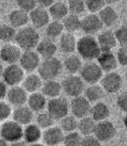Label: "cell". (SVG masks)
<instances>
[{
  "instance_id": "obj_46",
  "label": "cell",
  "mask_w": 127,
  "mask_h": 146,
  "mask_svg": "<svg viewBox=\"0 0 127 146\" xmlns=\"http://www.w3.org/2000/svg\"><path fill=\"white\" fill-rule=\"evenodd\" d=\"M81 146H101V142L94 135L83 137Z\"/></svg>"
},
{
  "instance_id": "obj_44",
  "label": "cell",
  "mask_w": 127,
  "mask_h": 146,
  "mask_svg": "<svg viewBox=\"0 0 127 146\" xmlns=\"http://www.w3.org/2000/svg\"><path fill=\"white\" fill-rule=\"evenodd\" d=\"M11 114V105L5 102L0 101V121L6 120Z\"/></svg>"
},
{
  "instance_id": "obj_9",
  "label": "cell",
  "mask_w": 127,
  "mask_h": 146,
  "mask_svg": "<svg viewBox=\"0 0 127 146\" xmlns=\"http://www.w3.org/2000/svg\"><path fill=\"white\" fill-rule=\"evenodd\" d=\"M101 86L104 92L109 94H114L120 90L123 85V78L118 72L112 71L106 73L103 76L101 81Z\"/></svg>"
},
{
  "instance_id": "obj_39",
  "label": "cell",
  "mask_w": 127,
  "mask_h": 146,
  "mask_svg": "<svg viewBox=\"0 0 127 146\" xmlns=\"http://www.w3.org/2000/svg\"><path fill=\"white\" fill-rule=\"evenodd\" d=\"M66 4L70 14L72 15L79 16L86 10L85 1H82V0H70Z\"/></svg>"
},
{
  "instance_id": "obj_32",
  "label": "cell",
  "mask_w": 127,
  "mask_h": 146,
  "mask_svg": "<svg viewBox=\"0 0 127 146\" xmlns=\"http://www.w3.org/2000/svg\"><path fill=\"white\" fill-rule=\"evenodd\" d=\"M43 80L39 74H30L23 80V88L26 92H30L31 94L38 92L39 90H41Z\"/></svg>"
},
{
  "instance_id": "obj_4",
  "label": "cell",
  "mask_w": 127,
  "mask_h": 146,
  "mask_svg": "<svg viewBox=\"0 0 127 146\" xmlns=\"http://www.w3.org/2000/svg\"><path fill=\"white\" fill-rule=\"evenodd\" d=\"M47 112L51 116L54 120H61L70 111V103L65 98L58 97L50 99L47 102Z\"/></svg>"
},
{
  "instance_id": "obj_56",
  "label": "cell",
  "mask_w": 127,
  "mask_h": 146,
  "mask_svg": "<svg viewBox=\"0 0 127 146\" xmlns=\"http://www.w3.org/2000/svg\"><path fill=\"white\" fill-rule=\"evenodd\" d=\"M126 143H127V141H126Z\"/></svg>"
},
{
  "instance_id": "obj_50",
  "label": "cell",
  "mask_w": 127,
  "mask_h": 146,
  "mask_svg": "<svg viewBox=\"0 0 127 146\" xmlns=\"http://www.w3.org/2000/svg\"><path fill=\"white\" fill-rule=\"evenodd\" d=\"M11 146H27L26 145V143L25 141H17V142H14V143H11Z\"/></svg>"
},
{
  "instance_id": "obj_19",
  "label": "cell",
  "mask_w": 127,
  "mask_h": 146,
  "mask_svg": "<svg viewBox=\"0 0 127 146\" xmlns=\"http://www.w3.org/2000/svg\"><path fill=\"white\" fill-rule=\"evenodd\" d=\"M98 44L101 51H112V50L117 45V39L115 34L111 30L102 31L97 38Z\"/></svg>"
},
{
  "instance_id": "obj_22",
  "label": "cell",
  "mask_w": 127,
  "mask_h": 146,
  "mask_svg": "<svg viewBox=\"0 0 127 146\" xmlns=\"http://www.w3.org/2000/svg\"><path fill=\"white\" fill-rule=\"evenodd\" d=\"M33 120V111L28 106L17 107L13 111V121L22 125H28Z\"/></svg>"
},
{
  "instance_id": "obj_18",
  "label": "cell",
  "mask_w": 127,
  "mask_h": 146,
  "mask_svg": "<svg viewBox=\"0 0 127 146\" xmlns=\"http://www.w3.org/2000/svg\"><path fill=\"white\" fill-rule=\"evenodd\" d=\"M7 98L11 105L16 107L23 106L28 99L27 92L23 87L13 86L7 91Z\"/></svg>"
},
{
  "instance_id": "obj_45",
  "label": "cell",
  "mask_w": 127,
  "mask_h": 146,
  "mask_svg": "<svg viewBox=\"0 0 127 146\" xmlns=\"http://www.w3.org/2000/svg\"><path fill=\"white\" fill-rule=\"evenodd\" d=\"M117 105L120 111L127 114V91H124L117 98Z\"/></svg>"
},
{
  "instance_id": "obj_40",
  "label": "cell",
  "mask_w": 127,
  "mask_h": 146,
  "mask_svg": "<svg viewBox=\"0 0 127 146\" xmlns=\"http://www.w3.org/2000/svg\"><path fill=\"white\" fill-rule=\"evenodd\" d=\"M82 138L83 137L78 131L66 133L63 140V146H81Z\"/></svg>"
},
{
  "instance_id": "obj_23",
  "label": "cell",
  "mask_w": 127,
  "mask_h": 146,
  "mask_svg": "<svg viewBox=\"0 0 127 146\" xmlns=\"http://www.w3.org/2000/svg\"><path fill=\"white\" fill-rule=\"evenodd\" d=\"M77 39L74 34L64 32L59 38V50L65 54H72L77 50Z\"/></svg>"
},
{
  "instance_id": "obj_35",
  "label": "cell",
  "mask_w": 127,
  "mask_h": 146,
  "mask_svg": "<svg viewBox=\"0 0 127 146\" xmlns=\"http://www.w3.org/2000/svg\"><path fill=\"white\" fill-rule=\"evenodd\" d=\"M64 31V29L61 21H50L45 30L46 38L51 40L57 39L62 36Z\"/></svg>"
},
{
  "instance_id": "obj_54",
  "label": "cell",
  "mask_w": 127,
  "mask_h": 146,
  "mask_svg": "<svg viewBox=\"0 0 127 146\" xmlns=\"http://www.w3.org/2000/svg\"><path fill=\"white\" fill-rule=\"evenodd\" d=\"M29 146H45L44 144L40 143H32V144H30Z\"/></svg>"
},
{
  "instance_id": "obj_20",
  "label": "cell",
  "mask_w": 127,
  "mask_h": 146,
  "mask_svg": "<svg viewBox=\"0 0 127 146\" xmlns=\"http://www.w3.org/2000/svg\"><path fill=\"white\" fill-rule=\"evenodd\" d=\"M36 49H37V53L39 55V57H42L44 59H47L55 57L58 46L53 40L45 38L39 41Z\"/></svg>"
},
{
  "instance_id": "obj_47",
  "label": "cell",
  "mask_w": 127,
  "mask_h": 146,
  "mask_svg": "<svg viewBox=\"0 0 127 146\" xmlns=\"http://www.w3.org/2000/svg\"><path fill=\"white\" fill-rule=\"evenodd\" d=\"M116 58L118 63L122 66H127V48L120 47L118 50Z\"/></svg>"
},
{
  "instance_id": "obj_8",
  "label": "cell",
  "mask_w": 127,
  "mask_h": 146,
  "mask_svg": "<svg viewBox=\"0 0 127 146\" xmlns=\"http://www.w3.org/2000/svg\"><path fill=\"white\" fill-rule=\"evenodd\" d=\"M90 108H92V104L84 96L73 98L70 103V111L72 116L78 119L90 116Z\"/></svg>"
},
{
  "instance_id": "obj_11",
  "label": "cell",
  "mask_w": 127,
  "mask_h": 146,
  "mask_svg": "<svg viewBox=\"0 0 127 146\" xmlns=\"http://www.w3.org/2000/svg\"><path fill=\"white\" fill-rule=\"evenodd\" d=\"M117 130L114 124L109 120L102 121L97 123L94 136L100 141V142H107L112 139L116 135Z\"/></svg>"
},
{
  "instance_id": "obj_17",
  "label": "cell",
  "mask_w": 127,
  "mask_h": 146,
  "mask_svg": "<svg viewBox=\"0 0 127 146\" xmlns=\"http://www.w3.org/2000/svg\"><path fill=\"white\" fill-rule=\"evenodd\" d=\"M29 18L36 30L47 26L51 19L48 11L40 7H37L29 13Z\"/></svg>"
},
{
  "instance_id": "obj_33",
  "label": "cell",
  "mask_w": 127,
  "mask_h": 146,
  "mask_svg": "<svg viewBox=\"0 0 127 146\" xmlns=\"http://www.w3.org/2000/svg\"><path fill=\"white\" fill-rule=\"evenodd\" d=\"M96 124L97 123L90 116H88V117L80 118L78 120L77 131L83 137L92 136L94 134Z\"/></svg>"
},
{
  "instance_id": "obj_48",
  "label": "cell",
  "mask_w": 127,
  "mask_h": 146,
  "mask_svg": "<svg viewBox=\"0 0 127 146\" xmlns=\"http://www.w3.org/2000/svg\"><path fill=\"white\" fill-rule=\"evenodd\" d=\"M53 3H54L53 0H39V1H37L38 7H40L45 10L49 9Z\"/></svg>"
},
{
  "instance_id": "obj_29",
  "label": "cell",
  "mask_w": 127,
  "mask_h": 146,
  "mask_svg": "<svg viewBox=\"0 0 127 146\" xmlns=\"http://www.w3.org/2000/svg\"><path fill=\"white\" fill-rule=\"evenodd\" d=\"M41 90H42L41 93L45 98H49L50 99H52L60 97V94L62 92V86L61 84L57 80L45 81V83H43Z\"/></svg>"
},
{
  "instance_id": "obj_1",
  "label": "cell",
  "mask_w": 127,
  "mask_h": 146,
  "mask_svg": "<svg viewBox=\"0 0 127 146\" xmlns=\"http://www.w3.org/2000/svg\"><path fill=\"white\" fill-rule=\"evenodd\" d=\"M77 50L80 58L87 62L97 59L101 53V50L97 39L93 36H83L77 42Z\"/></svg>"
},
{
  "instance_id": "obj_2",
  "label": "cell",
  "mask_w": 127,
  "mask_h": 146,
  "mask_svg": "<svg viewBox=\"0 0 127 146\" xmlns=\"http://www.w3.org/2000/svg\"><path fill=\"white\" fill-rule=\"evenodd\" d=\"M15 40L17 46L25 51L33 50L34 48L38 46L40 41V36L34 27L25 26L16 33Z\"/></svg>"
},
{
  "instance_id": "obj_37",
  "label": "cell",
  "mask_w": 127,
  "mask_h": 146,
  "mask_svg": "<svg viewBox=\"0 0 127 146\" xmlns=\"http://www.w3.org/2000/svg\"><path fill=\"white\" fill-rule=\"evenodd\" d=\"M16 30L10 25H0V41L9 44L16 36Z\"/></svg>"
},
{
  "instance_id": "obj_36",
  "label": "cell",
  "mask_w": 127,
  "mask_h": 146,
  "mask_svg": "<svg viewBox=\"0 0 127 146\" xmlns=\"http://www.w3.org/2000/svg\"><path fill=\"white\" fill-rule=\"evenodd\" d=\"M78 120L74 116L67 115L64 118L60 120V129L64 131V133H70L77 131L78 130Z\"/></svg>"
},
{
  "instance_id": "obj_55",
  "label": "cell",
  "mask_w": 127,
  "mask_h": 146,
  "mask_svg": "<svg viewBox=\"0 0 127 146\" xmlns=\"http://www.w3.org/2000/svg\"><path fill=\"white\" fill-rule=\"evenodd\" d=\"M57 146H63V145H57Z\"/></svg>"
},
{
  "instance_id": "obj_12",
  "label": "cell",
  "mask_w": 127,
  "mask_h": 146,
  "mask_svg": "<svg viewBox=\"0 0 127 146\" xmlns=\"http://www.w3.org/2000/svg\"><path fill=\"white\" fill-rule=\"evenodd\" d=\"M103 25L97 14L90 13L81 19V30L87 36H93L101 31Z\"/></svg>"
},
{
  "instance_id": "obj_16",
  "label": "cell",
  "mask_w": 127,
  "mask_h": 146,
  "mask_svg": "<svg viewBox=\"0 0 127 146\" xmlns=\"http://www.w3.org/2000/svg\"><path fill=\"white\" fill-rule=\"evenodd\" d=\"M98 64L103 71L106 73L112 72L118 67V60L115 55L112 51H101L97 58Z\"/></svg>"
},
{
  "instance_id": "obj_3",
  "label": "cell",
  "mask_w": 127,
  "mask_h": 146,
  "mask_svg": "<svg viewBox=\"0 0 127 146\" xmlns=\"http://www.w3.org/2000/svg\"><path fill=\"white\" fill-rule=\"evenodd\" d=\"M63 69V63L56 57L44 59L38 68L39 76L45 81L56 80L62 73Z\"/></svg>"
},
{
  "instance_id": "obj_14",
  "label": "cell",
  "mask_w": 127,
  "mask_h": 146,
  "mask_svg": "<svg viewBox=\"0 0 127 146\" xmlns=\"http://www.w3.org/2000/svg\"><path fill=\"white\" fill-rule=\"evenodd\" d=\"M22 55L20 48L11 44H6L0 50V58L8 64H15L19 62Z\"/></svg>"
},
{
  "instance_id": "obj_13",
  "label": "cell",
  "mask_w": 127,
  "mask_h": 146,
  "mask_svg": "<svg viewBox=\"0 0 127 146\" xmlns=\"http://www.w3.org/2000/svg\"><path fill=\"white\" fill-rule=\"evenodd\" d=\"M40 63L39 55L34 50L24 51L19 59L20 67L27 72H32L37 70Z\"/></svg>"
},
{
  "instance_id": "obj_41",
  "label": "cell",
  "mask_w": 127,
  "mask_h": 146,
  "mask_svg": "<svg viewBox=\"0 0 127 146\" xmlns=\"http://www.w3.org/2000/svg\"><path fill=\"white\" fill-rule=\"evenodd\" d=\"M105 6L106 3L103 0H87L85 1V7L92 14L99 13V11Z\"/></svg>"
},
{
  "instance_id": "obj_42",
  "label": "cell",
  "mask_w": 127,
  "mask_h": 146,
  "mask_svg": "<svg viewBox=\"0 0 127 146\" xmlns=\"http://www.w3.org/2000/svg\"><path fill=\"white\" fill-rule=\"evenodd\" d=\"M117 43L119 44L120 47L127 48V25H122L118 28L114 32Z\"/></svg>"
},
{
  "instance_id": "obj_24",
  "label": "cell",
  "mask_w": 127,
  "mask_h": 146,
  "mask_svg": "<svg viewBox=\"0 0 127 146\" xmlns=\"http://www.w3.org/2000/svg\"><path fill=\"white\" fill-rule=\"evenodd\" d=\"M104 90H103L100 84H92L88 87H85L84 91V97L90 103L96 104L101 102V100L104 98Z\"/></svg>"
},
{
  "instance_id": "obj_53",
  "label": "cell",
  "mask_w": 127,
  "mask_h": 146,
  "mask_svg": "<svg viewBox=\"0 0 127 146\" xmlns=\"http://www.w3.org/2000/svg\"><path fill=\"white\" fill-rule=\"evenodd\" d=\"M123 122H124V126H125V128L127 129V114L124 116V120H123Z\"/></svg>"
},
{
  "instance_id": "obj_51",
  "label": "cell",
  "mask_w": 127,
  "mask_h": 146,
  "mask_svg": "<svg viewBox=\"0 0 127 146\" xmlns=\"http://www.w3.org/2000/svg\"><path fill=\"white\" fill-rule=\"evenodd\" d=\"M0 146H8V143L6 141H5L4 139L0 138Z\"/></svg>"
},
{
  "instance_id": "obj_5",
  "label": "cell",
  "mask_w": 127,
  "mask_h": 146,
  "mask_svg": "<svg viewBox=\"0 0 127 146\" xmlns=\"http://www.w3.org/2000/svg\"><path fill=\"white\" fill-rule=\"evenodd\" d=\"M61 86L64 92L73 98L82 96L85 89V83L79 76L69 75L63 80Z\"/></svg>"
},
{
  "instance_id": "obj_49",
  "label": "cell",
  "mask_w": 127,
  "mask_h": 146,
  "mask_svg": "<svg viewBox=\"0 0 127 146\" xmlns=\"http://www.w3.org/2000/svg\"><path fill=\"white\" fill-rule=\"evenodd\" d=\"M7 88L5 82L0 81V100L3 99L7 95Z\"/></svg>"
},
{
  "instance_id": "obj_34",
  "label": "cell",
  "mask_w": 127,
  "mask_h": 146,
  "mask_svg": "<svg viewBox=\"0 0 127 146\" xmlns=\"http://www.w3.org/2000/svg\"><path fill=\"white\" fill-rule=\"evenodd\" d=\"M62 24H63L64 29L68 33L73 34L74 32L81 29V19L79 18V16L68 14L63 20Z\"/></svg>"
},
{
  "instance_id": "obj_7",
  "label": "cell",
  "mask_w": 127,
  "mask_h": 146,
  "mask_svg": "<svg viewBox=\"0 0 127 146\" xmlns=\"http://www.w3.org/2000/svg\"><path fill=\"white\" fill-rule=\"evenodd\" d=\"M23 132L24 129L22 126L14 121H7L0 128L1 138L10 143L20 141L23 138Z\"/></svg>"
},
{
  "instance_id": "obj_25",
  "label": "cell",
  "mask_w": 127,
  "mask_h": 146,
  "mask_svg": "<svg viewBox=\"0 0 127 146\" xmlns=\"http://www.w3.org/2000/svg\"><path fill=\"white\" fill-rule=\"evenodd\" d=\"M98 17L103 25L107 27H112L115 25L118 20V15L117 11L112 7L106 5L98 13Z\"/></svg>"
},
{
  "instance_id": "obj_10",
  "label": "cell",
  "mask_w": 127,
  "mask_h": 146,
  "mask_svg": "<svg viewBox=\"0 0 127 146\" xmlns=\"http://www.w3.org/2000/svg\"><path fill=\"white\" fill-rule=\"evenodd\" d=\"M2 77L5 84H8L11 87L17 86V84L23 82L25 78V72L19 64H9L4 69Z\"/></svg>"
},
{
  "instance_id": "obj_6",
  "label": "cell",
  "mask_w": 127,
  "mask_h": 146,
  "mask_svg": "<svg viewBox=\"0 0 127 146\" xmlns=\"http://www.w3.org/2000/svg\"><path fill=\"white\" fill-rule=\"evenodd\" d=\"M79 73L82 80L89 85L98 84L99 81H101L104 76L101 68L93 61L86 62L84 64H83Z\"/></svg>"
},
{
  "instance_id": "obj_52",
  "label": "cell",
  "mask_w": 127,
  "mask_h": 146,
  "mask_svg": "<svg viewBox=\"0 0 127 146\" xmlns=\"http://www.w3.org/2000/svg\"><path fill=\"white\" fill-rule=\"evenodd\" d=\"M4 67H3V64H1V62H0V78H1L3 76V72H4Z\"/></svg>"
},
{
  "instance_id": "obj_26",
  "label": "cell",
  "mask_w": 127,
  "mask_h": 146,
  "mask_svg": "<svg viewBox=\"0 0 127 146\" xmlns=\"http://www.w3.org/2000/svg\"><path fill=\"white\" fill-rule=\"evenodd\" d=\"M48 13L50 17H51L54 21L64 20L69 14L67 4L63 1H54L52 5L49 8Z\"/></svg>"
},
{
  "instance_id": "obj_38",
  "label": "cell",
  "mask_w": 127,
  "mask_h": 146,
  "mask_svg": "<svg viewBox=\"0 0 127 146\" xmlns=\"http://www.w3.org/2000/svg\"><path fill=\"white\" fill-rule=\"evenodd\" d=\"M36 122H37L36 124H37L40 129L46 130V129H49V128L54 126L55 120L51 117V116L47 111H42L37 116Z\"/></svg>"
},
{
  "instance_id": "obj_43",
  "label": "cell",
  "mask_w": 127,
  "mask_h": 146,
  "mask_svg": "<svg viewBox=\"0 0 127 146\" xmlns=\"http://www.w3.org/2000/svg\"><path fill=\"white\" fill-rule=\"evenodd\" d=\"M17 5L19 10L28 14L38 7L37 1H35V0H19V1H17Z\"/></svg>"
},
{
  "instance_id": "obj_31",
  "label": "cell",
  "mask_w": 127,
  "mask_h": 146,
  "mask_svg": "<svg viewBox=\"0 0 127 146\" xmlns=\"http://www.w3.org/2000/svg\"><path fill=\"white\" fill-rule=\"evenodd\" d=\"M9 21L10 25H11L13 28L21 29L23 27H25V25L30 21L29 14L19 9L14 10L9 15Z\"/></svg>"
},
{
  "instance_id": "obj_15",
  "label": "cell",
  "mask_w": 127,
  "mask_h": 146,
  "mask_svg": "<svg viewBox=\"0 0 127 146\" xmlns=\"http://www.w3.org/2000/svg\"><path fill=\"white\" fill-rule=\"evenodd\" d=\"M64 137V131L59 126H52L49 129L45 130L42 135L43 141L47 146H57L63 143Z\"/></svg>"
},
{
  "instance_id": "obj_21",
  "label": "cell",
  "mask_w": 127,
  "mask_h": 146,
  "mask_svg": "<svg viewBox=\"0 0 127 146\" xmlns=\"http://www.w3.org/2000/svg\"><path fill=\"white\" fill-rule=\"evenodd\" d=\"M111 115V110L109 106L104 102H98L92 105L90 111V117L96 123L108 120Z\"/></svg>"
},
{
  "instance_id": "obj_30",
  "label": "cell",
  "mask_w": 127,
  "mask_h": 146,
  "mask_svg": "<svg viewBox=\"0 0 127 146\" xmlns=\"http://www.w3.org/2000/svg\"><path fill=\"white\" fill-rule=\"evenodd\" d=\"M83 63L80 57L75 54L68 55L63 63V67L70 75H77V73L80 72Z\"/></svg>"
},
{
  "instance_id": "obj_28",
  "label": "cell",
  "mask_w": 127,
  "mask_h": 146,
  "mask_svg": "<svg viewBox=\"0 0 127 146\" xmlns=\"http://www.w3.org/2000/svg\"><path fill=\"white\" fill-rule=\"evenodd\" d=\"M43 132L40 128L34 123H30L26 125L23 132V138L26 143L32 144L39 143V141L42 138Z\"/></svg>"
},
{
  "instance_id": "obj_27",
  "label": "cell",
  "mask_w": 127,
  "mask_h": 146,
  "mask_svg": "<svg viewBox=\"0 0 127 146\" xmlns=\"http://www.w3.org/2000/svg\"><path fill=\"white\" fill-rule=\"evenodd\" d=\"M28 107L34 112H42L47 106L46 98L40 92H35L28 96Z\"/></svg>"
}]
</instances>
